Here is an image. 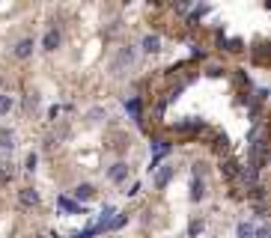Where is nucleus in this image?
<instances>
[{
	"instance_id": "nucleus-1",
	"label": "nucleus",
	"mask_w": 271,
	"mask_h": 238,
	"mask_svg": "<svg viewBox=\"0 0 271 238\" xmlns=\"http://www.w3.org/2000/svg\"><path fill=\"white\" fill-rule=\"evenodd\" d=\"M131 63H134V48H122V51H119V57L110 63V72H113V75H122V69H125V66H131Z\"/></svg>"
},
{
	"instance_id": "nucleus-2",
	"label": "nucleus",
	"mask_w": 271,
	"mask_h": 238,
	"mask_svg": "<svg viewBox=\"0 0 271 238\" xmlns=\"http://www.w3.org/2000/svg\"><path fill=\"white\" fill-rule=\"evenodd\" d=\"M18 203H21L24 209H36V206H39V191H33V188H21V191H18Z\"/></svg>"
},
{
	"instance_id": "nucleus-3",
	"label": "nucleus",
	"mask_w": 271,
	"mask_h": 238,
	"mask_svg": "<svg viewBox=\"0 0 271 238\" xmlns=\"http://www.w3.org/2000/svg\"><path fill=\"white\" fill-rule=\"evenodd\" d=\"M57 206H60L63 212H69V215H87V209H84L81 203H75L72 197H57Z\"/></svg>"
},
{
	"instance_id": "nucleus-4",
	"label": "nucleus",
	"mask_w": 271,
	"mask_h": 238,
	"mask_svg": "<svg viewBox=\"0 0 271 238\" xmlns=\"http://www.w3.org/2000/svg\"><path fill=\"white\" fill-rule=\"evenodd\" d=\"M107 179H110V182H116V185H119V182H125V179H128V164H122V161H119V164H113V167L107 170Z\"/></svg>"
},
{
	"instance_id": "nucleus-5",
	"label": "nucleus",
	"mask_w": 271,
	"mask_h": 238,
	"mask_svg": "<svg viewBox=\"0 0 271 238\" xmlns=\"http://www.w3.org/2000/svg\"><path fill=\"white\" fill-rule=\"evenodd\" d=\"M72 194H75V203H81V206H84L87 200H92V197H95V188L84 182V185H78V188H75Z\"/></svg>"
},
{
	"instance_id": "nucleus-6",
	"label": "nucleus",
	"mask_w": 271,
	"mask_h": 238,
	"mask_svg": "<svg viewBox=\"0 0 271 238\" xmlns=\"http://www.w3.org/2000/svg\"><path fill=\"white\" fill-rule=\"evenodd\" d=\"M33 48H36V42L27 36V39H21V42L15 45V57H18V60H27V57L33 54Z\"/></svg>"
},
{
	"instance_id": "nucleus-7",
	"label": "nucleus",
	"mask_w": 271,
	"mask_h": 238,
	"mask_svg": "<svg viewBox=\"0 0 271 238\" xmlns=\"http://www.w3.org/2000/svg\"><path fill=\"white\" fill-rule=\"evenodd\" d=\"M15 149V131L12 128H3L0 131V152L6 155V152H12Z\"/></svg>"
},
{
	"instance_id": "nucleus-8",
	"label": "nucleus",
	"mask_w": 271,
	"mask_h": 238,
	"mask_svg": "<svg viewBox=\"0 0 271 238\" xmlns=\"http://www.w3.org/2000/svg\"><path fill=\"white\" fill-rule=\"evenodd\" d=\"M57 45H60V33H57V27H51L45 33V39H42V48L45 51H57Z\"/></svg>"
},
{
	"instance_id": "nucleus-9",
	"label": "nucleus",
	"mask_w": 271,
	"mask_h": 238,
	"mask_svg": "<svg viewBox=\"0 0 271 238\" xmlns=\"http://www.w3.org/2000/svg\"><path fill=\"white\" fill-rule=\"evenodd\" d=\"M170 176H173V164H164V167L155 173V188H167Z\"/></svg>"
},
{
	"instance_id": "nucleus-10",
	"label": "nucleus",
	"mask_w": 271,
	"mask_h": 238,
	"mask_svg": "<svg viewBox=\"0 0 271 238\" xmlns=\"http://www.w3.org/2000/svg\"><path fill=\"white\" fill-rule=\"evenodd\" d=\"M143 51H146V54H158V51H161V36L149 33V36L143 39Z\"/></svg>"
},
{
	"instance_id": "nucleus-11",
	"label": "nucleus",
	"mask_w": 271,
	"mask_h": 238,
	"mask_svg": "<svg viewBox=\"0 0 271 238\" xmlns=\"http://www.w3.org/2000/svg\"><path fill=\"white\" fill-rule=\"evenodd\" d=\"M12 176H15V164L6 155H0V179H12Z\"/></svg>"
},
{
	"instance_id": "nucleus-12",
	"label": "nucleus",
	"mask_w": 271,
	"mask_h": 238,
	"mask_svg": "<svg viewBox=\"0 0 271 238\" xmlns=\"http://www.w3.org/2000/svg\"><path fill=\"white\" fill-rule=\"evenodd\" d=\"M203 197H206V185H203L200 179H194V182H191V200H194V203H200Z\"/></svg>"
},
{
	"instance_id": "nucleus-13",
	"label": "nucleus",
	"mask_w": 271,
	"mask_h": 238,
	"mask_svg": "<svg viewBox=\"0 0 271 238\" xmlns=\"http://www.w3.org/2000/svg\"><path fill=\"white\" fill-rule=\"evenodd\" d=\"M236 236H239V238H254V224H248V221H239V227H236Z\"/></svg>"
},
{
	"instance_id": "nucleus-14",
	"label": "nucleus",
	"mask_w": 271,
	"mask_h": 238,
	"mask_svg": "<svg viewBox=\"0 0 271 238\" xmlns=\"http://www.w3.org/2000/svg\"><path fill=\"white\" fill-rule=\"evenodd\" d=\"M12 107H15V98H12V95H3V92H0V116H6V113H9Z\"/></svg>"
},
{
	"instance_id": "nucleus-15",
	"label": "nucleus",
	"mask_w": 271,
	"mask_h": 238,
	"mask_svg": "<svg viewBox=\"0 0 271 238\" xmlns=\"http://www.w3.org/2000/svg\"><path fill=\"white\" fill-rule=\"evenodd\" d=\"M125 110L137 119V116H140V101H137V98H128V101H125Z\"/></svg>"
},
{
	"instance_id": "nucleus-16",
	"label": "nucleus",
	"mask_w": 271,
	"mask_h": 238,
	"mask_svg": "<svg viewBox=\"0 0 271 238\" xmlns=\"http://www.w3.org/2000/svg\"><path fill=\"white\" fill-rule=\"evenodd\" d=\"M36 164H39V155H36V152H30V155H27V161H24V170H27V173H36Z\"/></svg>"
},
{
	"instance_id": "nucleus-17",
	"label": "nucleus",
	"mask_w": 271,
	"mask_h": 238,
	"mask_svg": "<svg viewBox=\"0 0 271 238\" xmlns=\"http://www.w3.org/2000/svg\"><path fill=\"white\" fill-rule=\"evenodd\" d=\"M125 221H128V215H119V212H116V218H113V221L107 224V230H119V227H122Z\"/></svg>"
},
{
	"instance_id": "nucleus-18",
	"label": "nucleus",
	"mask_w": 271,
	"mask_h": 238,
	"mask_svg": "<svg viewBox=\"0 0 271 238\" xmlns=\"http://www.w3.org/2000/svg\"><path fill=\"white\" fill-rule=\"evenodd\" d=\"M188 233H191V238H197L200 233H203V221H191V227H188Z\"/></svg>"
},
{
	"instance_id": "nucleus-19",
	"label": "nucleus",
	"mask_w": 271,
	"mask_h": 238,
	"mask_svg": "<svg viewBox=\"0 0 271 238\" xmlns=\"http://www.w3.org/2000/svg\"><path fill=\"white\" fill-rule=\"evenodd\" d=\"M122 194H125V197H137V194H140V182H134V185H131V188H125Z\"/></svg>"
},
{
	"instance_id": "nucleus-20",
	"label": "nucleus",
	"mask_w": 271,
	"mask_h": 238,
	"mask_svg": "<svg viewBox=\"0 0 271 238\" xmlns=\"http://www.w3.org/2000/svg\"><path fill=\"white\" fill-rule=\"evenodd\" d=\"M57 116H60V107H57V104H51V107H48V119H51V122H54V119H57Z\"/></svg>"
},
{
	"instance_id": "nucleus-21",
	"label": "nucleus",
	"mask_w": 271,
	"mask_h": 238,
	"mask_svg": "<svg viewBox=\"0 0 271 238\" xmlns=\"http://www.w3.org/2000/svg\"><path fill=\"white\" fill-rule=\"evenodd\" d=\"M254 238H269V230H266V227H260V230H254Z\"/></svg>"
},
{
	"instance_id": "nucleus-22",
	"label": "nucleus",
	"mask_w": 271,
	"mask_h": 238,
	"mask_svg": "<svg viewBox=\"0 0 271 238\" xmlns=\"http://www.w3.org/2000/svg\"><path fill=\"white\" fill-rule=\"evenodd\" d=\"M206 12H209V6H197V9H194V18H200V15H206Z\"/></svg>"
},
{
	"instance_id": "nucleus-23",
	"label": "nucleus",
	"mask_w": 271,
	"mask_h": 238,
	"mask_svg": "<svg viewBox=\"0 0 271 238\" xmlns=\"http://www.w3.org/2000/svg\"><path fill=\"white\" fill-rule=\"evenodd\" d=\"M36 238H45V236H36Z\"/></svg>"
}]
</instances>
